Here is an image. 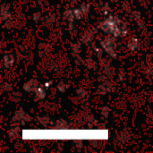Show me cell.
<instances>
[{"mask_svg":"<svg viewBox=\"0 0 153 153\" xmlns=\"http://www.w3.org/2000/svg\"><path fill=\"white\" fill-rule=\"evenodd\" d=\"M103 47L105 48V49L108 52V54H110L111 56L115 55V49H114V43L112 42L111 39H107L106 41L103 42Z\"/></svg>","mask_w":153,"mask_h":153,"instance_id":"obj_1","label":"cell"},{"mask_svg":"<svg viewBox=\"0 0 153 153\" xmlns=\"http://www.w3.org/2000/svg\"><path fill=\"white\" fill-rule=\"evenodd\" d=\"M138 45H139V44H138V41H137L136 39H133L130 40V42L128 43V47H129L131 49H133V50L138 48Z\"/></svg>","mask_w":153,"mask_h":153,"instance_id":"obj_2","label":"cell"}]
</instances>
